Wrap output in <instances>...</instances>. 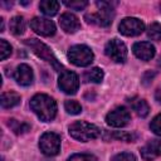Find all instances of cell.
Returning <instances> with one entry per match:
<instances>
[{
  "label": "cell",
  "mask_w": 161,
  "mask_h": 161,
  "mask_svg": "<svg viewBox=\"0 0 161 161\" xmlns=\"http://www.w3.org/2000/svg\"><path fill=\"white\" fill-rule=\"evenodd\" d=\"M30 108L33 112L44 122L52 121L57 114V103L55 101L43 93L35 94L30 101Z\"/></svg>",
  "instance_id": "obj_1"
},
{
  "label": "cell",
  "mask_w": 161,
  "mask_h": 161,
  "mask_svg": "<svg viewBox=\"0 0 161 161\" xmlns=\"http://www.w3.org/2000/svg\"><path fill=\"white\" fill-rule=\"evenodd\" d=\"M69 135L74 140L87 142L97 138L101 135V130L96 125H92L84 121H77L69 126Z\"/></svg>",
  "instance_id": "obj_2"
},
{
  "label": "cell",
  "mask_w": 161,
  "mask_h": 161,
  "mask_svg": "<svg viewBox=\"0 0 161 161\" xmlns=\"http://www.w3.org/2000/svg\"><path fill=\"white\" fill-rule=\"evenodd\" d=\"M68 58L74 65L87 67L93 62L94 55H93V52L91 50V48H88L87 45H83V44H78L69 49Z\"/></svg>",
  "instance_id": "obj_3"
},
{
  "label": "cell",
  "mask_w": 161,
  "mask_h": 161,
  "mask_svg": "<svg viewBox=\"0 0 161 161\" xmlns=\"http://www.w3.org/2000/svg\"><path fill=\"white\" fill-rule=\"evenodd\" d=\"M24 43H25V44L33 50V53L36 54L39 58L50 62V63L53 64V67H54L57 70H59V69L62 68V65L57 62V58L53 55L50 48H49L48 45H45L44 43H42V42L38 40V39H26Z\"/></svg>",
  "instance_id": "obj_4"
},
{
  "label": "cell",
  "mask_w": 161,
  "mask_h": 161,
  "mask_svg": "<svg viewBox=\"0 0 161 161\" xmlns=\"http://www.w3.org/2000/svg\"><path fill=\"white\" fill-rule=\"evenodd\" d=\"M42 152L47 156H55L60 150V137L54 132H45L39 141Z\"/></svg>",
  "instance_id": "obj_5"
},
{
  "label": "cell",
  "mask_w": 161,
  "mask_h": 161,
  "mask_svg": "<svg viewBox=\"0 0 161 161\" xmlns=\"http://www.w3.org/2000/svg\"><path fill=\"white\" fill-rule=\"evenodd\" d=\"M104 53L116 63H123L127 58V48L119 39H112L106 44Z\"/></svg>",
  "instance_id": "obj_6"
},
{
  "label": "cell",
  "mask_w": 161,
  "mask_h": 161,
  "mask_svg": "<svg viewBox=\"0 0 161 161\" xmlns=\"http://www.w3.org/2000/svg\"><path fill=\"white\" fill-rule=\"evenodd\" d=\"M58 86L59 88L67 93V94H74L78 91L79 87V79L78 75L74 72L70 70H64L58 79Z\"/></svg>",
  "instance_id": "obj_7"
},
{
  "label": "cell",
  "mask_w": 161,
  "mask_h": 161,
  "mask_svg": "<svg viewBox=\"0 0 161 161\" xmlns=\"http://www.w3.org/2000/svg\"><path fill=\"white\" fill-rule=\"evenodd\" d=\"M119 33L126 36H135L140 35L145 30V24L137 18H125L119 23Z\"/></svg>",
  "instance_id": "obj_8"
},
{
  "label": "cell",
  "mask_w": 161,
  "mask_h": 161,
  "mask_svg": "<svg viewBox=\"0 0 161 161\" xmlns=\"http://www.w3.org/2000/svg\"><path fill=\"white\" fill-rule=\"evenodd\" d=\"M131 119V114L125 107H117L106 116V122L112 127H123Z\"/></svg>",
  "instance_id": "obj_9"
},
{
  "label": "cell",
  "mask_w": 161,
  "mask_h": 161,
  "mask_svg": "<svg viewBox=\"0 0 161 161\" xmlns=\"http://www.w3.org/2000/svg\"><path fill=\"white\" fill-rule=\"evenodd\" d=\"M30 28L43 36H50L55 33V25L52 20L44 18H34L30 20Z\"/></svg>",
  "instance_id": "obj_10"
},
{
  "label": "cell",
  "mask_w": 161,
  "mask_h": 161,
  "mask_svg": "<svg viewBox=\"0 0 161 161\" xmlns=\"http://www.w3.org/2000/svg\"><path fill=\"white\" fill-rule=\"evenodd\" d=\"M113 14L107 10H98L97 13H92L86 15V20L88 24H96L98 26H108L112 23Z\"/></svg>",
  "instance_id": "obj_11"
},
{
  "label": "cell",
  "mask_w": 161,
  "mask_h": 161,
  "mask_svg": "<svg viewBox=\"0 0 161 161\" xmlns=\"http://www.w3.org/2000/svg\"><path fill=\"white\" fill-rule=\"evenodd\" d=\"M132 50H133V54L141 60H150L155 55V47L148 42L136 43Z\"/></svg>",
  "instance_id": "obj_12"
},
{
  "label": "cell",
  "mask_w": 161,
  "mask_h": 161,
  "mask_svg": "<svg viewBox=\"0 0 161 161\" xmlns=\"http://www.w3.org/2000/svg\"><path fill=\"white\" fill-rule=\"evenodd\" d=\"M141 156L146 161H151L161 156V140H152L141 148Z\"/></svg>",
  "instance_id": "obj_13"
},
{
  "label": "cell",
  "mask_w": 161,
  "mask_h": 161,
  "mask_svg": "<svg viewBox=\"0 0 161 161\" xmlns=\"http://www.w3.org/2000/svg\"><path fill=\"white\" fill-rule=\"evenodd\" d=\"M59 25L67 33H75L80 28V23L78 20V18L72 13L62 14L59 18Z\"/></svg>",
  "instance_id": "obj_14"
},
{
  "label": "cell",
  "mask_w": 161,
  "mask_h": 161,
  "mask_svg": "<svg viewBox=\"0 0 161 161\" xmlns=\"http://www.w3.org/2000/svg\"><path fill=\"white\" fill-rule=\"evenodd\" d=\"M14 78L18 84L26 87V86L31 84V82H33V70L28 64H20V65H18V68L14 73Z\"/></svg>",
  "instance_id": "obj_15"
},
{
  "label": "cell",
  "mask_w": 161,
  "mask_h": 161,
  "mask_svg": "<svg viewBox=\"0 0 161 161\" xmlns=\"http://www.w3.org/2000/svg\"><path fill=\"white\" fill-rule=\"evenodd\" d=\"M39 9L48 16H54L59 10V3L54 0H43L39 4Z\"/></svg>",
  "instance_id": "obj_16"
},
{
  "label": "cell",
  "mask_w": 161,
  "mask_h": 161,
  "mask_svg": "<svg viewBox=\"0 0 161 161\" xmlns=\"http://www.w3.org/2000/svg\"><path fill=\"white\" fill-rule=\"evenodd\" d=\"M20 103V96L15 92H5L1 96V106L4 108H11Z\"/></svg>",
  "instance_id": "obj_17"
},
{
  "label": "cell",
  "mask_w": 161,
  "mask_h": 161,
  "mask_svg": "<svg viewBox=\"0 0 161 161\" xmlns=\"http://www.w3.org/2000/svg\"><path fill=\"white\" fill-rule=\"evenodd\" d=\"M130 103H131L133 111H136V113H137L140 117H146V116L148 114L150 107H148V104H147L146 101L140 99V98H133V99L130 101Z\"/></svg>",
  "instance_id": "obj_18"
},
{
  "label": "cell",
  "mask_w": 161,
  "mask_h": 161,
  "mask_svg": "<svg viewBox=\"0 0 161 161\" xmlns=\"http://www.w3.org/2000/svg\"><path fill=\"white\" fill-rule=\"evenodd\" d=\"M10 30L14 35H21L25 31V20L23 16L16 15L10 20Z\"/></svg>",
  "instance_id": "obj_19"
},
{
  "label": "cell",
  "mask_w": 161,
  "mask_h": 161,
  "mask_svg": "<svg viewBox=\"0 0 161 161\" xmlns=\"http://www.w3.org/2000/svg\"><path fill=\"white\" fill-rule=\"evenodd\" d=\"M103 79V70L99 68H92L84 73V80L92 83H99Z\"/></svg>",
  "instance_id": "obj_20"
},
{
  "label": "cell",
  "mask_w": 161,
  "mask_h": 161,
  "mask_svg": "<svg viewBox=\"0 0 161 161\" xmlns=\"http://www.w3.org/2000/svg\"><path fill=\"white\" fill-rule=\"evenodd\" d=\"M8 126H9L16 135L25 133V132H28V131L30 130V126H29L28 123H25V122H19V121H16V119H14V118L9 119Z\"/></svg>",
  "instance_id": "obj_21"
},
{
  "label": "cell",
  "mask_w": 161,
  "mask_h": 161,
  "mask_svg": "<svg viewBox=\"0 0 161 161\" xmlns=\"http://www.w3.org/2000/svg\"><path fill=\"white\" fill-rule=\"evenodd\" d=\"M147 36L152 40H160L161 39V24L158 23L151 24L147 30Z\"/></svg>",
  "instance_id": "obj_22"
},
{
  "label": "cell",
  "mask_w": 161,
  "mask_h": 161,
  "mask_svg": "<svg viewBox=\"0 0 161 161\" xmlns=\"http://www.w3.org/2000/svg\"><path fill=\"white\" fill-rule=\"evenodd\" d=\"M64 107H65V111L70 114H78L82 112V106L77 101H65Z\"/></svg>",
  "instance_id": "obj_23"
},
{
  "label": "cell",
  "mask_w": 161,
  "mask_h": 161,
  "mask_svg": "<svg viewBox=\"0 0 161 161\" xmlns=\"http://www.w3.org/2000/svg\"><path fill=\"white\" fill-rule=\"evenodd\" d=\"M63 4H64L65 6L73 9V10H82V9H84V8L87 6L88 3H87L86 0H75V1H68V0H64Z\"/></svg>",
  "instance_id": "obj_24"
},
{
  "label": "cell",
  "mask_w": 161,
  "mask_h": 161,
  "mask_svg": "<svg viewBox=\"0 0 161 161\" xmlns=\"http://www.w3.org/2000/svg\"><path fill=\"white\" fill-rule=\"evenodd\" d=\"M10 53H11V45L6 40L1 39L0 40V58L4 60L10 55Z\"/></svg>",
  "instance_id": "obj_25"
},
{
  "label": "cell",
  "mask_w": 161,
  "mask_h": 161,
  "mask_svg": "<svg viewBox=\"0 0 161 161\" xmlns=\"http://www.w3.org/2000/svg\"><path fill=\"white\" fill-rule=\"evenodd\" d=\"M150 127H151V130H152V132H153L155 135H157V136L161 137V113L157 114V116L151 121Z\"/></svg>",
  "instance_id": "obj_26"
},
{
  "label": "cell",
  "mask_w": 161,
  "mask_h": 161,
  "mask_svg": "<svg viewBox=\"0 0 161 161\" xmlns=\"http://www.w3.org/2000/svg\"><path fill=\"white\" fill-rule=\"evenodd\" d=\"M68 161H97V158L89 153H75L72 155L68 158Z\"/></svg>",
  "instance_id": "obj_27"
},
{
  "label": "cell",
  "mask_w": 161,
  "mask_h": 161,
  "mask_svg": "<svg viewBox=\"0 0 161 161\" xmlns=\"http://www.w3.org/2000/svg\"><path fill=\"white\" fill-rule=\"evenodd\" d=\"M111 161H136V157L133 153L121 152V153H117L116 156H113V158Z\"/></svg>",
  "instance_id": "obj_28"
},
{
  "label": "cell",
  "mask_w": 161,
  "mask_h": 161,
  "mask_svg": "<svg viewBox=\"0 0 161 161\" xmlns=\"http://www.w3.org/2000/svg\"><path fill=\"white\" fill-rule=\"evenodd\" d=\"M117 4H118L117 1H97L96 3L99 10H107V11H112Z\"/></svg>",
  "instance_id": "obj_29"
},
{
  "label": "cell",
  "mask_w": 161,
  "mask_h": 161,
  "mask_svg": "<svg viewBox=\"0 0 161 161\" xmlns=\"http://www.w3.org/2000/svg\"><path fill=\"white\" fill-rule=\"evenodd\" d=\"M111 137H114V138L121 140V141H127V142H130V141H132V140L135 138L133 135L126 133V132H114V133L111 135Z\"/></svg>",
  "instance_id": "obj_30"
},
{
  "label": "cell",
  "mask_w": 161,
  "mask_h": 161,
  "mask_svg": "<svg viewBox=\"0 0 161 161\" xmlns=\"http://www.w3.org/2000/svg\"><path fill=\"white\" fill-rule=\"evenodd\" d=\"M155 77V73L153 72H147L145 75H143V84H147V83H150L151 80H152V78Z\"/></svg>",
  "instance_id": "obj_31"
},
{
  "label": "cell",
  "mask_w": 161,
  "mask_h": 161,
  "mask_svg": "<svg viewBox=\"0 0 161 161\" xmlns=\"http://www.w3.org/2000/svg\"><path fill=\"white\" fill-rule=\"evenodd\" d=\"M155 98H156V101H157L158 103H161V86L156 89V92H155Z\"/></svg>",
  "instance_id": "obj_32"
},
{
  "label": "cell",
  "mask_w": 161,
  "mask_h": 161,
  "mask_svg": "<svg viewBox=\"0 0 161 161\" xmlns=\"http://www.w3.org/2000/svg\"><path fill=\"white\" fill-rule=\"evenodd\" d=\"M0 31H4V21H3V19H0Z\"/></svg>",
  "instance_id": "obj_33"
},
{
  "label": "cell",
  "mask_w": 161,
  "mask_h": 161,
  "mask_svg": "<svg viewBox=\"0 0 161 161\" xmlns=\"http://www.w3.org/2000/svg\"><path fill=\"white\" fill-rule=\"evenodd\" d=\"M160 60H161V59H160ZM160 63H161V62H160Z\"/></svg>",
  "instance_id": "obj_34"
}]
</instances>
